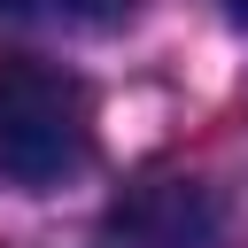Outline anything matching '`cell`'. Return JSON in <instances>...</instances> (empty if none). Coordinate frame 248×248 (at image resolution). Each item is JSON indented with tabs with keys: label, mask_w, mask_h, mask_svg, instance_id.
Wrapping results in <instances>:
<instances>
[{
	"label": "cell",
	"mask_w": 248,
	"mask_h": 248,
	"mask_svg": "<svg viewBox=\"0 0 248 248\" xmlns=\"http://www.w3.org/2000/svg\"><path fill=\"white\" fill-rule=\"evenodd\" d=\"M54 8H70V16H85V23H116V16H132L140 0H54Z\"/></svg>",
	"instance_id": "cell-3"
},
{
	"label": "cell",
	"mask_w": 248,
	"mask_h": 248,
	"mask_svg": "<svg viewBox=\"0 0 248 248\" xmlns=\"http://www.w3.org/2000/svg\"><path fill=\"white\" fill-rule=\"evenodd\" d=\"M116 232H132L147 248H202L209 240V194L186 186V178H147L116 209Z\"/></svg>",
	"instance_id": "cell-2"
},
{
	"label": "cell",
	"mask_w": 248,
	"mask_h": 248,
	"mask_svg": "<svg viewBox=\"0 0 248 248\" xmlns=\"http://www.w3.org/2000/svg\"><path fill=\"white\" fill-rule=\"evenodd\" d=\"M93 155V101L62 62L0 54V170L16 186H62Z\"/></svg>",
	"instance_id": "cell-1"
},
{
	"label": "cell",
	"mask_w": 248,
	"mask_h": 248,
	"mask_svg": "<svg viewBox=\"0 0 248 248\" xmlns=\"http://www.w3.org/2000/svg\"><path fill=\"white\" fill-rule=\"evenodd\" d=\"M0 8H16V16H23V8H54V0H0Z\"/></svg>",
	"instance_id": "cell-4"
},
{
	"label": "cell",
	"mask_w": 248,
	"mask_h": 248,
	"mask_svg": "<svg viewBox=\"0 0 248 248\" xmlns=\"http://www.w3.org/2000/svg\"><path fill=\"white\" fill-rule=\"evenodd\" d=\"M232 16H240V23H248V0H232Z\"/></svg>",
	"instance_id": "cell-5"
}]
</instances>
